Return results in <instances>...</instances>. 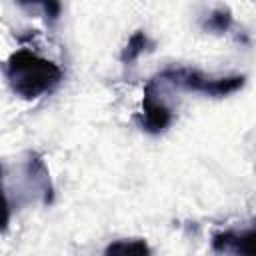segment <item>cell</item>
<instances>
[{"label": "cell", "instance_id": "cell-1", "mask_svg": "<svg viewBox=\"0 0 256 256\" xmlns=\"http://www.w3.org/2000/svg\"><path fill=\"white\" fill-rule=\"evenodd\" d=\"M4 74L12 92L24 100H36L50 94L64 76L56 62L42 58L28 48H20L8 56Z\"/></svg>", "mask_w": 256, "mask_h": 256}, {"label": "cell", "instance_id": "cell-2", "mask_svg": "<svg viewBox=\"0 0 256 256\" xmlns=\"http://www.w3.org/2000/svg\"><path fill=\"white\" fill-rule=\"evenodd\" d=\"M154 78L164 86H174V88H182L186 92H196V94H204V96H212V98L228 96V94L240 90L246 82V78L242 74L214 78V76H208V74H204L196 68H188V66L164 68Z\"/></svg>", "mask_w": 256, "mask_h": 256}, {"label": "cell", "instance_id": "cell-3", "mask_svg": "<svg viewBox=\"0 0 256 256\" xmlns=\"http://www.w3.org/2000/svg\"><path fill=\"white\" fill-rule=\"evenodd\" d=\"M174 122V110L162 96L160 84L150 78L142 92V110H140V128L148 134H162Z\"/></svg>", "mask_w": 256, "mask_h": 256}, {"label": "cell", "instance_id": "cell-4", "mask_svg": "<svg viewBox=\"0 0 256 256\" xmlns=\"http://www.w3.org/2000/svg\"><path fill=\"white\" fill-rule=\"evenodd\" d=\"M210 244L216 256H254V228L220 230L212 234Z\"/></svg>", "mask_w": 256, "mask_h": 256}, {"label": "cell", "instance_id": "cell-5", "mask_svg": "<svg viewBox=\"0 0 256 256\" xmlns=\"http://www.w3.org/2000/svg\"><path fill=\"white\" fill-rule=\"evenodd\" d=\"M152 48H154V42L148 38V34H146L144 30H136V32L128 38L126 46L122 48V52H120V62H122L124 66H130V64H134L144 52H150Z\"/></svg>", "mask_w": 256, "mask_h": 256}, {"label": "cell", "instance_id": "cell-6", "mask_svg": "<svg viewBox=\"0 0 256 256\" xmlns=\"http://www.w3.org/2000/svg\"><path fill=\"white\" fill-rule=\"evenodd\" d=\"M104 256H154L144 238H124L110 242L104 250Z\"/></svg>", "mask_w": 256, "mask_h": 256}, {"label": "cell", "instance_id": "cell-7", "mask_svg": "<svg viewBox=\"0 0 256 256\" xmlns=\"http://www.w3.org/2000/svg\"><path fill=\"white\" fill-rule=\"evenodd\" d=\"M230 24H232V14H230V10H226V8H216V10H212V12L208 14V20L204 22V28H208V30H212V32H216V34H222V32H226V30L230 28Z\"/></svg>", "mask_w": 256, "mask_h": 256}, {"label": "cell", "instance_id": "cell-8", "mask_svg": "<svg viewBox=\"0 0 256 256\" xmlns=\"http://www.w3.org/2000/svg\"><path fill=\"white\" fill-rule=\"evenodd\" d=\"M10 222V204L8 198L4 194V186H2V166H0V232H4L8 228Z\"/></svg>", "mask_w": 256, "mask_h": 256}]
</instances>
